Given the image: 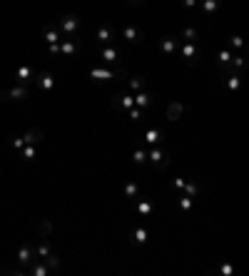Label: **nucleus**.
Instances as JSON below:
<instances>
[{
	"label": "nucleus",
	"mask_w": 249,
	"mask_h": 276,
	"mask_svg": "<svg viewBox=\"0 0 249 276\" xmlns=\"http://www.w3.org/2000/svg\"><path fill=\"white\" fill-rule=\"evenodd\" d=\"M135 204H137V211H140L142 216H150V214H152V202H150V199H135Z\"/></svg>",
	"instance_id": "393cba45"
},
{
	"label": "nucleus",
	"mask_w": 249,
	"mask_h": 276,
	"mask_svg": "<svg viewBox=\"0 0 249 276\" xmlns=\"http://www.w3.org/2000/svg\"><path fill=\"white\" fill-rule=\"evenodd\" d=\"M132 97H135V107H140V110H147V107L152 105V100H155V95H152L147 87L140 90V92H135Z\"/></svg>",
	"instance_id": "4468645a"
},
{
	"label": "nucleus",
	"mask_w": 249,
	"mask_h": 276,
	"mask_svg": "<svg viewBox=\"0 0 249 276\" xmlns=\"http://www.w3.org/2000/svg\"><path fill=\"white\" fill-rule=\"evenodd\" d=\"M130 239H132V244L142 246V244L147 241V229H145V226H135V229L130 231Z\"/></svg>",
	"instance_id": "f3484780"
},
{
	"label": "nucleus",
	"mask_w": 249,
	"mask_h": 276,
	"mask_svg": "<svg viewBox=\"0 0 249 276\" xmlns=\"http://www.w3.org/2000/svg\"><path fill=\"white\" fill-rule=\"evenodd\" d=\"M43 142V130H28L25 135H23V144H40Z\"/></svg>",
	"instance_id": "a211bd4d"
},
{
	"label": "nucleus",
	"mask_w": 249,
	"mask_h": 276,
	"mask_svg": "<svg viewBox=\"0 0 249 276\" xmlns=\"http://www.w3.org/2000/svg\"><path fill=\"white\" fill-rule=\"evenodd\" d=\"M219 271H222V276H232V271H234V269H232V264H227V261H224V264L219 266Z\"/></svg>",
	"instance_id": "4c0bfd02"
},
{
	"label": "nucleus",
	"mask_w": 249,
	"mask_h": 276,
	"mask_svg": "<svg viewBox=\"0 0 249 276\" xmlns=\"http://www.w3.org/2000/svg\"><path fill=\"white\" fill-rule=\"evenodd\" d=\"M137 194H140L137 182H127V184H125V197H127V199H137Z\"/></svg>",
	"instance_id": "cd10ccee"
},
{
	"label": "nucleus",
	"mask_w": 249,
	"mask_h": 276,
	"mask_svg": "<svg viewBox=\"0 0 249 276\" xmlns=\"http://www.w3.org/2000/svg\"><path fill=\"white\" fill-rule=\"evenodd\" d=\"M145 142H147L150 147L160 144V142H162V132H160V130H147V132H145Z\"/></svg>",
	"instance_id": "5701e85b"
},
{
	"label": "nucleus",
	"mask_w": 249,
	"mask_h": 276,
	"mask_svg": "<svg viewBox=\"0 0 249 276\" xmlns=\"http://www.w3.org/2000/svg\"><path fill=\"white\" fill-rule=\"evenodd\" d=\"M43 40H45L48 45L60 43V30H58V25H45V28H43Z\"/></svg>",
	"instance_id": "dca6fc26"
},
{
	"label": "nucleus",
	"mask_w": 249,
	"mask_h": 276,
	"mask_svg": "<svg viewBox=\"0 0 249 276\" xmlns=\"http://www.w3.org/2000/svg\"><path fill=\"white\" fill-rule=\"evenodd\" d=\"M90 77H92V80H97V82H107V80H122L125 70H120V68H115V70L92 68V70H90Z\"/></svg>",
	"instance_id": "f03ea898"
},
{
	"label": "nucleus",
	"mask_w": 249,
	"mask_h": 276,
	"mask_svg": "<svg viewBox=\"0 0 249 276\" xmlns=\"http://www.w3.org/2000/svg\"><path fill=\"white\" fill-rule=\"evenodd\" d=\"M177 204H180V209L187 214V211L192 209V204H194V199H192V197H187V194H180V197H177Z\"/></svg>",
	"instance_id": "c756f323"
},
{
	"label": "nucleus",
	"mask_w": 249,
	"mask_h": 276,
	"mask_svg": "<svg viewBox=\"0 0 249 276\" xmlns=\"http://www.w3.org/2000/svg\"><path fill=\"white\" fill-rule=\"evenodd\" d=\"M132 159H135V164H145L147 162V152L145 149H135L132 152Z\"/></svg>",
	"instance_id": "2f4dec72"
},
{
	"label": "nucleus",
	"mask_w": 249,
	"mask_h": 276,
	"mask_svg": "<svg viewBox=\"0 0 249 276\" xmlns=\"http://www.w3.org/2000/svg\"><path fill=\"white\" fill-rule=\"evenodd\" d=\"M127 112H130V120H135V122H140L142 115H145V110H140V107H132V110H127Z\"/></svg>",
	"instance_id": "c9c22d12"
},
{
	"label": "nucleus",
	"mask_w": 249,
	"mask_h": 276,
	"mask_svg": "<svg viewBox=\"0 0 249 276\" xmlns=\"http://www.w3.org/2000/svg\"><path fill=\"white\" fill-rule=\"evenodd\" d=\"M147 159H150V164H152V167H157V169H165L170 157H167V152H165V149H160V147L155 144V147L147 152Z\"/></svg>",
	"instance_id": "0eeeda50"
},
{
	"label": "nucleus",
	"mask_w": 249,
	"mask_h": 276,
	"mask_svg": "<svg viewBox=\"0 0 249 276\" xmlns=\"http://www.w3.org/2000/svg\"><path fill=\"white\" fill-rule=\"evenodd\" d=\"M182 40H185V43H197V40H199V33H197V28L187 25L185 30H182Z\"/></svg>",
	"instance_id": "b1692460"
},
{
	"label": "nucleus",
	"mask_w": 249,
	"mask_h": 276,
	"mask_svg": "<svg viewBox=\"0 0 249 276\" xmlns=\"http://www.w3.org/2000/svg\"><path fill=\"white\" fill-rule=\"evenodd\" d=\"M127 3H130V5H142L145 0H127Z\"/></svg>",
	"instance_id": "79ce46f5"
},
{
	"label": "nucleus",
	"mask_w": 249,
	"mask_h": 276,
	"mask_svg": "<svg viewBox=\"0 0 249 276\" xmlns=\"http://www.w3.org/2000/svg\"><path fill=\"white\" fill-rule=\"evenodd\" d=\"M180 117H182V105H180V102H172V105L167 107V120L175 122V120H180Z\"/></svg>",
	"instance_id": "4be33fe9"
},
{
	"label": "nucleus",
	"mask_w": 249,
	"mask_h": 276,
	"mask_svg": "<svg viewBox=\"0 0 249 276\" xmlns=\"http://www.w3.org/2000/svg\"><path fill=\"white\" fill-rule=\"evenodd\" d=\"M77 28H80V18H77L75 13H65L60 20H58V30L65 33V38L75 35V33H77Z\"/></svg>",
	"instance_id": "f257e3e1"
},
{
	"label": "nucleus",
	"mask_w": 249,
	"mask_h": 276,
	"mask_svg": "<svg viewBox=\"0 0 249 276\" xmlns=\"http://www.w3.org/2000/svg\"><path fill=\"white\" fill-rule=\"evenodd\" d=\"M33 77H35V70H33V65H28V63L15 70V82L18 85H30Z\"/></svg>",
	"instance_id": "ddd939ff"
},
{
	"label": "nucleus",
	"mask_w": 249,
	"mask_h": 276,
	"mask_svg": "<svg viewBox=\"0 0 249 276\" xmlns=\"http://www.w3.org/2000/svg\"><path fill=\"white\" fill-rule=\"evenodd\" d=\"M33 261H35V246H33V244H23V246L18 249V264L30 266Z\"/></svg>",
	"instance_id": "9b49d317"
},
{
	"label": "nucleus",
	"mask_w": 249,
	"mask_h": 276,
	"mask_svg": "<svg viewBox=\"0 0 249 276\" xmlns=\"http://www.w3.org/2000/svg\"><path fill=\"white\" fill-rule=\"evenodd\" d=\"M20 157H23V162H33L35 159V144H25L20 149Z\"/></svg>",
	"instance_id": "bb28decb"
},
{
	"label": "nucleus",
	"mask_w": 249,
	"mask_h": 276,
	"mask_svg": "<svg viewBox=\"0 0 249 276\" xmlns=\"http://www.w3.org/2000/svg\"><path fill=\"white\" fill-rule=\"evenodd\" d=\"M8 144H10V149H15V152H20V149L25 147V144H23V137H10Z\"/></svg>",
	"instance_id": "e433bc0d"
},
{
	"label": "nucleus",
	"mask_w": 249,
	"mask_h": 276,
	"mask_svg": "<svg viewBox=\"0 0 249 276\" xmlns=\"http://www.w3.org/2000/svg\"><path fill=\"white\" fill-rule=\"evenodd\" d=\"M77 50H80V40H77L75 35H70V38L60 40V55L62 58H70V55H75Z\"/></svg>",
	"instance_id": "f8f14e48"
},
{
	"label": "nucleus",
	"mask_w": 249,
	"mask_h": 276,
	"mask_svg": "<svg viewBox=\"0 0 249 276\" xmlns=\"http://www.w3.org/2000/svg\"><path fill=\"white\" fill-rule=\"evenodd\" d=\"M229 45H232V50H242V48H244V40H242L239 35H232V38H229Z\"/></svg>",
	"instance_id": "f704fd0d"
},
{
	"label": "nucleus",
	"mask_w": 249,
	"mask_h": 276,
	"mask_svg": "<svg viewBox=\"0 0 249 276\" xmlns=\"http://www.w3.org/2000/svg\"><path fill=\"white\" fill-rule=\"evenodd\" d=\"M28 97V85H13L10 90H5V92H0V100L3 102H23Z\"/></svg>",
	"instance_id": "7ed1b4c3"
},
{
	"label": "nucleus",
	"mask_w": 249,
	"mask_h": 276,
	"mask_svg": "<svg viewBox=\"0 0 249 276\" xmlns=\"http://www.w3.org/2000/svg\"><path fill=\"white\" fill-rule=\"evenodd\" d=\"M232 55H234V50H232V48H222V50L217 53V60H219V65H222V68H227V65L232 63Z\"/></svg>",
	"instance_id": "412c9836"
},
{
	"label": "nucleus",
	"mask_w": 249,
	"mask_h": 276,
	"mask_svg": "<svg viewBox=\"0 0 249 276\" xmlns=\"http://www.w3.org/2000/svg\"><path fill=\"white\" fill-rule=\"evenodd\" d=\"M177 48H180V53H182L187 65H197V63H199V50H197L194 43H185V40H182Z\"/></svg>",
	"instance_id": "39448f33"
},
{
	"label": "nucleus",
	"mask_w": 249,
	"mask_h": 276,
	"mask_svg": "<svg viewBox=\"0 0 249 276\" xmlns=\"http://www.w3.org/2000/svg\"><path fill=\"white\" fill-rule=\"evenodd\" d=\"M48 50H50V55H60V43H55V45H48Z\"/></svg>",
	"instance_id": "a19ab883"
},
{
	"label": "nucleus",
	"mask_w": 249,
	"mask_h": 276,
	"mask_svg": "<svg viewBox=\"0 0 249 276\" xmlns=\"http://www.w3.org/2000/svg\"><path fill=\"white\" fill-rule=\"evenodd\" d=\"M177 45H180V40H177L175 35H162V40H160V50H162V55H167V58H172V55L177 53Z\"/></svg>",
	"instance_id": "9d476101"
},
{
	"label": "nucleus",
	"mask_w": 249,
	"mask_h": 276,
	"mask_svg": "<svg viewBox=\"0 0 249 276\" xmlns=\"http://www.w3.org/2000/svg\"><path fill=\"white\" fill-rule=\"evenodd\" d=\"M197 3H199V0H182V5H185L187 10H194V8H197Z\"/></svg>",
	"instance_id": "ea45409f"
},
{
	"label": "nucleus",
	"mask_w": 249,
	"mask_h": 276,
	"mask_svg": "<svg viewBox=\"0 0 249 276\" xmlns=\"http://www.w3.org/2000/svg\"><path fill=\"white\" fill-rule=\"evenodd\" d=\"M95 40L105 48V45H112L115 43V28L112 25H100L97 30H95Z\"/></svg>",
	"instance_id": "6e6552de"
},
{
	"label": "nucleus",
	"mask_w": 249,
	"mask_h": 276,
	"mask_svg": "<svg viewBox=\"0 0 249 276\" xmlns=\"http://www.w3.org/2000/svg\"><path fill=\"white\" fill-rule=\"evenodd\" d=\"M122 38L127 43H135V45H140L142 40H145V33L137 28V25H130V23H125L122 25Z\"/></svg>",
	"instance_id": "1a4fd4ad"
},
{
	"label": "nucleus",
	"mask_w": 249,
	"mask_h": 276,
	"mask_svg": "<svg viewBox=\"0 0 249 276\" xmlns=\"http://www.w3.org/2000/svg\"><path fill=\"white\" fill-rule=\"evenodd\" d=\"M239 85H242V80H239V75H237V72L227 75V87H229V90H239Z\"/></svg>",
	"instance_id": "7c9ffc66"
},
{
	"label": "nucleus",
	"mask_w": 249,
	"mask_h": 276,
	"mask_svg": "<svg viewBox=\"0 0 249 276\" xmlns=\"http://www.w3.org/2000/svg\"><path fill=\"white\" fill-rule=\"evenodd\" d=\"M40 261H45L50 271H55V269H60V259H58V254H48V256H45V259H40Z\"/></svg>",
	"instance_id": "c85d7f7f"
},
{
	"label": "nucleus",
	"mask_w": 249,
	"mask_h": 276,
	"mask_svg": "<svg viewBox=\"0 0 249 276\" xmlns=\"http://www.w3.org/2000/svg\"><path fill=\"white\" fill-rule=\"evenodd\" d=\"M172 187H175V189H182V187H185V179H182V177H175V179H172Z\"/></svg>",
	"instance_id": "58836bf2"
},
{
	"label": "nucleus",
	"mask_w": 249,
	"mask_h": 276,
	"mask_svg": "<svg viewBox=\"0 0 249 276\" xmlns=\"http://www.w3.org/2000/svg\"><path fill=\"white\" fill-rule=\"evenodd\" d=\"M48 254H53V246H50L48 241H43V244L35 246V259H45Z\"/></svg>",
	"instance_id": "a878e982"
},
{
	"label": "nucleus",
	"mask_w": 249,
	"mask_h": 276,
	"mask_svg": "<svg viewBox=\"0 0 249 276\" xmlns=\"http://www.w3.org/2000/svg\"><path fill=\"white\" fill-rule=\"evenodd\" d=\"M127 85H130V90H132V92H140V90H145V87H147V80H145L142 75H132Z\"/></svg>",
	"instance_id": "aec40b11"
},
{
	"label": "nucleus",
	"mask_w": 249,
	"mask_h": 276,
	"mask_svg": "<svg viewBox=\"0 0 249 276\" xmlns=\"http://www.w3.org/2000/svg\"><path fill=\"white\" fill-rule=\"evenodd\" d=\"M197 5H202V13L204 15H212V13H217L222 8V0H199Z\"/></svg>",
	"instance_id": "6ab92c4d"
},
{
	"label": "nucleus",
	"mask_w": 249,
	"mask_h": 276,
	"mask_svg": "<svg viewBox=\"0 0 249 276\" xmlns=\"http://www.w3.org/2000/svg\"><path fill=\"white\" fill-rule=\"evenodd\" d=\"M97 58L105 63V65H117L120 63V50L115 48V45H105V48H100V53H97Z\"/></svg>",
	"instance_id": "423d86ee"
},
{
	"label": "nucleus",
	"mask_w": 249,
	"mask_h": 276,
	"mask_svg": "<svg viewBox=\"0 0 249 276\" xmlns=\"http://www.w3.org/2000/svg\"><path fill=\"white\" fill-rule=\"evenodd\" d=\"M244 65H247V63H244V58H242V55H232V63H229V68H232V70H242Z\"/></svg>",
	"instance_id": "473e14b6"
},
{
	"label": "nucleus",
	"mask_w": 249,
	"mask_h": 276,
	"mask_svg": "<svg viewBox=\"0 0 249 276\" xmlns=\"http://www.w3.org/2000/svg\"><path fill=\"white\" fill-rule=\"evenodd\" d=\"M33 82H35V85H38L43 92H53V90H55V75H53V72H48V70L35 72Z\"/></svg>",
	"instance_id": "20e7f679"
},
{
	"label": "nucleus",
	"mask_w": 249,
	"mask_h": 276,
	"mask_svg": "<svg viewBox=\"0 0 249 276\" xmlns=\"http://www.w3.org/2000/svg\"><path fill=\"white\" fill-rule=\"evenodd\" d=\"M182 189H185L187 197H197V192H199V187H197L194 182H185V187H182Z\"/></svg>",
	"instance_id": "72a5a7b5"
},
{
	"label": "nucleus",
	"mask_w": 249,
	"mask_h": 276,
	"mask_svg": "<svg viewBox=\"0 0 249 276\" xmlns=\"http://www.w3.org/2000/svg\"><path fill=\"white\" fill-rule=\"evenodd\" d=\"M112 107L115 110H132L135 107V97L132 95H115L112 97Z\"/></svg>",
	"instance_id": "2eb2a0df"
}]
</instances>
